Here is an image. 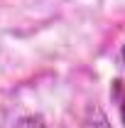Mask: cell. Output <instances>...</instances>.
Wrapping results in <instances>:
<instances>
[{"mask_svg": "<svg viewBox=\"0 0 125 128\" xmlns=\"http://www.w3.org/2000/svg\"><path fill=\"white\" fill-rule=\"evenodd\" d=\"M15 128H47L39 118H34V116H25V118H20L15 123Z\"/></svg>", "mask_w": 125, "mask_h": 128, "instance_id": "obj_1", "label": "cell"}, {"mask_svg": "<svg viewBox=\"0 0 125 128\" xmlns=\"http://www.w3.org/2000/svg\"><path fill=\"white\" fill-rule=\"evenodd\" d=\"M115 91H118V111H120V121L125 123V89L120 86V81H115Z\"/></svg>", "mask_w": 125, "mask_h": 128, "instance_id": "obj_2", "label": "cell"}, {"mask_svg": "<svg viewBox=\"0 0 125 128\" xmlns=\"http://www.w3.org/2000/svg\"><path fill=\"white\" fill-rule=\"evenodd\" d=\"M123 59H125V44H123Z\"/></svg>", "mask_w": 125, "mask_h": 128, "instance_id": "obj_3", "label": "cell"}]
</instances>
